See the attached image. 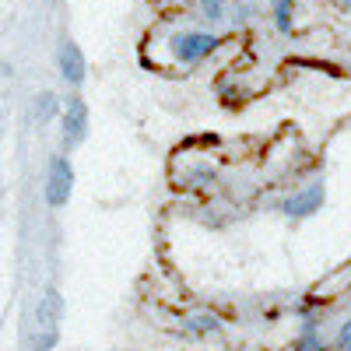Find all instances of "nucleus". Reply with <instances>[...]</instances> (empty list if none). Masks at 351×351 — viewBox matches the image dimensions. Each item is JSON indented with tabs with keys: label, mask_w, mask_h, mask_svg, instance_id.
Wrapping results in <instances>:
<instances>
[{
	"label": "nucleus",
	"mask_w": 351,
	"mask_h": 351,
	"mask_svg": "<svg viewBox=\"0 0 351 351\" xmlns=\"http://www.w3.org/2000/svg\"><path fill=\"white\" fill-rule=\"evenodd\" d=\"M60 316H64V299L53 285L43 291V299L32 313V324H28V341L32 351H53V344L60 341Z\"/></svg>",
	"instance_id": "1"
},
{
	"label": "nucleus",
	"mask_w": 351,
	"mask_h": 351,
	"mask_svg": "<svg viewBox=\"0 0 351 351\" xmlns=\"http://www.w3.org/2000/svg\"><path fill=\"white\" fill-rule=\"evenodd\" d=\"M218 43L221 39L215 32H176L169 39V49L180 64H197V60H204V56H211L218 49Z\"/></svg>",
	"instance_id": "2"
},
{
	"label": "nucleus",
	"mask_w": 351,
	"mask_h": 351,
	"mask_svg": "<svg viewBox=\"0 0 351 351\" xmlns=\"http://www.w3.org/2000/svg\"><path fill=\"white\" fill-rule=\"evenodd\" d=\"M74 190V169L64 155H53L49 158V172H46V204L49 208H64L71 200Z\"/></svg>",
	"instance_id": "3"
},
{
	"label": "nucleus",
	"mask_w": 351,
	"mask_h": 351,
	"mask_svg": "<svg viewBox=\"0 0 351 351\" xmlns=\"http://www.w3.org/2000/svg\"><path fill=\"white\" fill-rule=\"evenodd\" d=\"M60 134H64V148H77V144L88 137V106L74 95L60 116Z\"/></svg>",
	"instance_id": "4"
},
{
	"label": "nucleus",
	"mask_w": 351,
	"mask_h": 351,
	"mask_svg": "<svg viewBox=\"0 0 351 351\" xmlns=\"http://www.w3.org/2000/svg\"><path fill=\"white\" fill-rule=\"evenodd\" d=\"M319 204H324V183H313V186H306L302 193L285 197V200H281V211H285L288 218H309V215L319 211Z\"/></svg>",
	"instance_id": "5"
},
{
	"label": "nucleus",
	"mask_w": 351,
	"mask_h": 351,
	"mask_svg": "<svg viewBox=\"0 0 351 351\" xmlns=\"http://www.w3.org/2000/svg\"><path fill=\"white\" fill-rule=\"evenodd\" d=\"M56 60H60V77L67 84H81L84 81V56H81V49L74 43H64Z\"/></svg>",
	"instance_id": "6"
},
{
	"label": "nucleus",
	"mask_w": 351,
	"mask_h": 351,
	"mask_svg": "<svg viewBox=\"0 0 351 351\" xmlns=\"http://www.w3.org/2000/svg\"><path fill=\"white\" fill-rule=\"evenodd\" d=\"M183 330H186V334L204 337V334L221 330V319H218V316H211V313H193V316H186V319H183Z\"/></svg>",
	"instance_id": "7"
},
{
	"label": "nucleus",
	"mask_w": 351,
	"mask_h": 351,
	"mask_svg": "<svg viewBox=\"0 0 351 351\" xmlns=\"http://www.w3.org/2000/svg\"><path fill=\"white\" fill-rule=\"evenodd\" d=\"M274 11V25L281 36H291V14H295V0H271Z\"/></svg>",
	"instance_id": "8"
},
{
	"label": "nucleus",
	"mask_w": 351,
	"mask_h": 351,
	"mask_svg": "<svg viewBox=\"0 0 351 351\" xmlns=\"http://www.w3.org/2000/svg\"><path fill=\"white\" fill-rule=\"evenodd\" d=\"M197 4H200V14L208 18L211 25H218L225 18V0H197Z\"/></svg>",
	"instance_id": "9"
},
{
	"label": "nucleus",
	"mask_w": 351,
	"mask_h": 351,
	"mask_svg": "<svg viewBox=\"0 0 351 351\" xmlns=\"http://www.w3.org/2000/svg\"><path fill=\"white\" fill-rule=\"evenodd\" d=\"M53 112H56V99H53L49 92H43V95L36 99V116H39V123H46Z\"/></svg>",
	"instance_id": "10"
},
{
	"label": "nucleus",
	"mask_w": 351,
	"mask_h": 351,
	"mask_svg": "<svg viewBox=\"0 0 351 351\" xmlns=\"http://www.w3.org/2000/svg\"><path fill=\"white\" fill-rule=\"evenodd\" d=\"M193 176H197V180H193L190 186H200V190H208V186L215 183V172H211V169H193Z\"/></svg>",
	"instance_id": "11"
},
{
	"label": "nucleus",
	"mask_w": 351,
	"mask_h": 351,
	"mask_svg": "<svg viewBox=\"0 0 351 351\" xmlns=\"http://www.w3.org/2000/svg\"><path fill=\"white\" fill-rule=\"evenodd\" d=\"M337 348H341V351H351V319L337 330Z\"/></svg>",
	"instance_id": "12"
},
{
	"label": "nucleus",
	"mask_w": 351,
	"mask_h": 351,
	"mask_svg": "<svg viewBox=\"0 0 351 351\" xmlns=\"http://www.w3.org/2000/svg\"><path fill=\"white\" fill-rule=\"evenodd\" d=\"M299 351H324V348H319V337H316V330L302 337V348H299Z\"/></svg>",
	"instance_id": "13"
},
{
	"label": "nucleus",
	"mask_w": 351,
	"mask_h": 351,
	"mask_svg": "<svg viewBox=\"0 0 351 351\" xmlns=\"http://www.w3.org/2000/svg\"><path fill=\"white\" fill-rule=\"evenodd\" d=\"M246 18H250V4H239V11H236V18H232V21L239 25V21H246Z\"/></svg>",
	"instance_id": "14"
},
{
	"label": "nucleus",
	"mask_w": 351,
	"mask_h": 351,
	"mask_svg": "<svg viewBox=\"0 0 351 351\" xmlns=\"http://www.w3.org/2000/svg\"><path fill=\"white\" fill-rule=\"evenodd\" d=\"M344 4H348V11H351V0H344Z\"/></svg>",
	"instance_id": "15"
}]
</instances>
